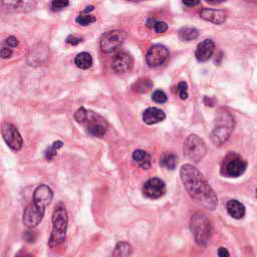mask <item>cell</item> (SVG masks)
<instances>
[{"label":"cell","mask_w":257,"mask_h":257,"mask_svg":"<svg viewBox=\"0 0 257 257\" xmlns=\"http://www.w3.org/2000/svg\"><path fill=\"white\" fill-rule=\"evenodd\" d=\"M182 183L190 198L200 207L207 210H215L218 198L204 175L193 165L185 164L180 169Z\"/></svg>","instance_id":"obj_1"},{"label":"cell","mask_w":257,"mask_h":257,"mask_svg":"<svg viewBox=\"0 0 257 257\" xmlns=\"http://www.w3.org/2000/svg\"><path fill=\"white\" fill-rule=\"evenodd\" d=\"M234 128L233 115L224 108H220L216 114L211 140L215 146H222L227 142Z\"/></svg>","instance_id":"obj_2"},{"label":"cell","mask_w":257,"mask_h":257,"mask_svg":"<svg viewBox=\"0 0 257 257\" xmlns=\"http://www.w3.org/2000/svg\"><path fill=\"white\" fill-rule=\"evenodd\" d=\"M68 215L64 206H57L52 214V231L48 240V246L54 248L65 241Z\"/></svg>","instance_id":"obj_3"},{"label":"cell","mask_w":257,"mask_h":257,"mask_svg":"<svg viewBox=\"0 0 257 257\" xmlns=\"http://www.w3.org/2000/svg\"><path fill=\"white\" fill-rule=\"evenodd\" d=\"M190 229L193 233L196 243L206 247L212 234V223L202 212H196L190 220Z\"/></svg>","instance_id":"obj_4"},{"label":"cell","mask_w":257,"mask_h":257,"mask_svg":"<svg viewBox=\"0 0 257 257\" xmlns=\"http://www.w3.org/2000/svg\"><path fill=\"white\" fill-rule=\"evenodd\" d=\"M247 169V162L238 154L230 152L222 162L221 174L229 178L240 177Z\"/></svg>","instance_id":"obj_5"},{"label":"cell","mask_w":257,"mask_h":257,"mask_svg":"<svg viewBox=\"0 0 257 257\" xmlns=\"http://www.w3.org/2000/svg\"><path fill=\"white\" fill-rule=\"evenodd\" d=\"M184 155L193 162L201 161L207 153L205 142L197 135H190L184 142L183 147Z\"/></svg>","instance_id":"obj_6"},{"label":"cell","mask_w":257,"mask_h":257,"mask_svg":"<svg viewBox=\"0 0 257 257\" xmlns=\"http://www.w3.org/2000/svg\"><path fill=\"white\" fill-rule=\"evenodd\" d=\"M123 30H110L105 32L100 38V49L103 53H111L122 45L126 38Z\"/></svg>","instance_id":"obj_7"},{"label":"cell","mask_w":257,"mask_h":257,"mask_svg":"<svg viewBox=\"0 0 257 257\" xmlns=\"http://www.w3.org/2000/svg\"><path fill=\"white\" fill-rule=\"evenodd\" d=\"M1 135L7 146L13 151H19L22 148L23 140L14 124L11 122H3L1 125Z\"/></svg>","instance_id":"obj_8"},{"label":"cell","mask_w":257,"mask_h":257,"mask_svg":"<svg viewBox=\"0 0 257 257\" xmlns=\"http://www.w3.org/2000/svg\"><path fill=\"white\" fill-rule=\"evenodd\" d=\"M84 122H87L86 132L88 135L96 138H102L105 135L107 122L96 112L87 110V115Z\"/></svg>","instance_id":"obj_9"},{"label":"cell","mask_w":257,"mask_h":257,"mask_svg":"<svg viewBox=\"0 0 257 257\" xmlns=\"http://www.w3.org/2000/svg\"><path fill=\"white\" fill-rule=\"evenodd\" d=\"M169 57V50L163 44L152 45L146 55L147 63L150 67H157L165 63Z\"/></svg>","instance_id":"obj_10"},{"label":"cell","mask_w":257,"mask_h":257,"mask_svg":"<svg viewBox=\"0 0 257 257\" xmlns=\"http://www.w3.org/2000/svg\"><path fill=\"white\" fill-rule=\"evenodd\" d=\"M166 193V184L159 178H152L148 180L143 187V194L145 197L155 200L161 198Z\"/></svg>","instance_id":"obj_11"},{"label":"cell","mask_w":257,"mask_h":257,"mask_svg":"<svg viewBox=\"0 0 257 257\" xmlns=\"http://www.w3.org/2000/svg\"><path fill=\"white\" fill-rule=\"evenodd\" d=\"M134 65V59L132 55L126 51H119L117 52L112 61H111V68L115 73L123 74L132 70Z\"/></svg>","instance_id":"obj_12"},{"label":"cell","mask_w":257,"mask_h":257,"mask_svg":"<svg viewBox=\"0 0 257 257\" xmlns=\"http://www.w3.org/2000/svg\"><path fill=\"white\" fill-rule=\"evenodd\" d=\"M52 198V190L44 184L37 186L33 192V203L44 209L51 203Z\"/></svg>","instance_id":"obj_13"},{"label":"cell","mask_w":257,"mask_h":257,"mask_svg":"<svg viewBox=\"0 0 257 257\" xmlns=\"http://www.w3.org/2000/svg\"><path fill=\"white\" fill-rule=\"evenodd\" d=\"M215 50V43L213 42L212 39H205L201 41L196 48L195 51V56L198 61L200 62H205L208 61Z\"/></svg>","instance_id":"obj_14"},{"label":"cell","mask_w":257,"mask_h":257,"mask_svg":"<svg viewBox=\"0 0 257 257\" xmlns=\"http://www.w3.org/2000/svg\"><path fill=\"white\" fill-rule=\"evenodd\" d=\"M43 216H44V213L38 211L31 204H29L24 209L22 221H23V224L28 228H33V227H36L42 221Z\"/></svg>","instance_id":"obj_15"},{"label":"cell","mask_w":257,"mask_h":257,"mask_svg":"<svg viewBox=\"0 0 257 257\" xmlns=\"http://www.w3.org/2000/svg\"><path fill=\"white\" fill-rule=\"evenodd\" d=\"M47 47L43 46L42 44H37L31 47L28 53V63L30 65H39L43 63L47 58Z\"/></svg>","instance_id":"obj_16"},{"label":"cell","mask_w":257,"mask_h":257,"mask_svg":"<svg viewBox=\"0 0 257 257\" xmlns=\"http://www.w3.org/2000/svg\"><path fill=\"white\" fill-rule=\"evenodd\" d=\"M200 16L206 21L212 22L214 24H222L226 20V13L220 9L203 8L200 11Z\"/></svg>","instance_id":"obj_17"},{"label":"cell","mask_w":257,"mask_h":257,"mask_svg":"<svg viewBox=\"0 0 257 257\" xmlns=\"http://www.w3.org/2000/svg\"><path fill=\"white\" fill-rule=\"evenodd\" d=\"M165 117V112L158 107H149L143 112V120L147 124H155L164 120Z\"/></svg>","instance_id":"obj_18"},{"label":"cell","mask_w":257,"mask_h":257,"mask_svg":"<svg viewBox=\"0 0 257 257\" xmlns=\"http://www.w3.org/2000/svg\"><path fill=\"white\" fill-rule=\"evenodd\" d=\"M2 3L15 11H29L35 5L34 0H2Z\"/></svg>","instance_id":"obj_19"},{"label":"cell","mask_w":257,"mask_h":257,"mask_svg":"<svg viewBox=\"0 0 257 257\" xmlns=\"http://www.w3.org/2000/svg\"><path fill=\"white\" fill-rule=\"evenodd\" d=\"M226 210L228 214L234 219H241L245 215V207L242 203L237 200H229L226 204Z\"/></svg>","instance_id":"obj_20"},{"label":"cell","mask_w":257,"mask_h":257,"mask_svg":"<svg viewBox=\"0 0 257 257\" xmlns=\"http://www.w3.org/2000/svg\"><path fill=\"white\" fill-rule=\"evenodd\" d=\"M133 160L134 162L142 169H149L151 167V156L143 151V150H137L133 153Z\"/></svg>","instance_id":"obj_21"},{"label":"cell","mask_w":257,"mask_h":257,"mask_svg":"<svg viewBox=\"0 0 257 257\" xmlns=\"http://www.w3.org/2000/svg\"><path fill=\"white\" fill-rule=\"evenodd\" d=\"M74 63L80 69H88L92 65V57L88 52H80L75 56Z\"/></svg>","instance_id":"obj_22"},{"label":"cell","mask_w":257,"mask_h":257,"mask_svg":"<svg viewBox=\"0 0 257 257\" xmlns=\"http://www.w3.org/2000/svg\"><path fill=\"white\" fill-rule=\"evenodd\" d=\"M177 156L172 153H166L160 160V165L168 170H174L177 167Z\"/></svg>","instance_id":"obj_23"},{"label":"cell","mask_w":257,"mask_h":257,"mask_svg":"<svg viewBox=\"0 0 257 257\" xmlns=\"http://www.w3.org/2000/svg\"><path fill=\"white\" fill-rule=\"evenodd\" d=\"M199 36V31L194 27H183L179 31V37L183 41H191Z\"/></svg>","instance_id":"obj_24"},{"label":"cell","mask_w":257,"mask_h":257,"mask_svg":"<svg viewBox=\"0 0 257 257\" xmlns=\"http://www.w3.org/2000/svg\"><path fill=\"white\" fill-rule=\"evenodd\" d=\"M132 252H133V250H132V246L128 244V243H126V242H118L117 244H116V246L114 247V250H113V252H112V255L113 256H117V257H124V256H128V255H131L132 254Z\"/></svg>","instance_id":"obj_25"},{"label":"cell","mask_w":257,"mask_h":257,"mask_svg":"<svg viewBox=\"0 0 257 257\" xmlns=\"http://www.w3.org/2000/svg\"><path fill=\"white\" fill-rule=\"evenodd\" d=\"M152 86H153V83L150 78H141L134 83L133 88L137 92L145 93V92H148L152 88Z\"/></svg>","instance_id":"obj_26"},{"label":"cell","mask_w":257,"mask_h":257,"mask_svg":"<svg viewBox=\"0 0 257 257\" xmlns=\"http://www.w3.org/2000/svg\"><path fill=\"white\" fill-rule=\"evenodd\" d=\"M63 147V143L61 141L53 142L45 151V159L47 161H51L57 154V151Z\"/></svg>","instance_id":"obj_27"},{"label":"cell","mask_w":257,"mask_h":257,"mask_svg":"<svg viewBox=\"0 0 257 257\" xmlns=\"http://www.w3.org/2000/svg\"><path fill=\"white\" fill-rule=\"evenodd\" d=\"M95 17L92 16V15H89V14H81V15H78L75 19L76 23H78L79 25L81 26H87L93 22H95Z\"/></svg>","instance_id":"obj_28"},{"label":"cell","mask_w":257,"mask_h":257,"mask_svg":"<svg viewBox=\"0 0 257 257\" xmlns=\"http://www.w3.org/2000/svg\"><path fill=\"white\" fill-rule=\"evenodd\" d=\"M152 99L155 101V102H158V103H164L167 101L168 97H167V94L161 90V89H157L153 92V95H152Z\"/></svg>","instance_id":"obj_29"},{"label":"cell","mask_w":257,"mask_h":257,"mask_svg":"<svg viewBox=\"0 0 257 257\" xmlns=\"http://www.w3.org/2000/svg\"><path fill=\"white\" fill-rule=\"evenodd\" d=\"M69 4L68 0H52L51 8L53 11H60L67 7Z\"/></svg>","instance_id":"obj_30"},{"label":"cell","mask_w":257,"mask_h":257,"mask_svg":"<svg viewBox=\"0 0 257 257\" xmlns=\"http://www.w3.org/2000/svg\"><path fill=\"white\" fill-rule=\"evenodd\" d=\"M86 115H87V110L84 107H80L78 108L75 113H74V118L77 122L79 123H84L85 119H86Z\"/></svg>","instance_id":"obj_31"},{"label":"cell","mask_w":257,"mask_h":257,"mask_svg":"<svg viewBox=\"0 0 257 257\" xmlns=\"http://www.w3.org/2000/svg\"><path fill=\"white\" fill-rule=\"evenodd\" d=\"M178 93L181 99L188 98V84L185 81H181L178 84Z\"/></svg>","instance_id":"obj_32"},{"label":"cell","mask_w":257,"mask_h":257,"mask_svg":"<svg viewBox=\"0 0 257 257\" xmlns=\"http://www.w3.org/2000/svg\"><path fill=\"white\" fill-rule=\"evenodd\" d=\"M23 238L27 243H33L37 239V233L33 230H27L24 232Z\"/></svg>","instance_id":"obj_33"},{"label":"cell","mask_w":257,"mask_h":257,"mask_svg":"<svg viewBox=\"0 0 257 257\" xmlns=\"http://www.w3.org/2000/svg\"><path fill=\"white\" fill-rule=\"evenodd\" d=\"M153 28L157 33H164L168 30V24L164 21H156Z\"/></svg>","instance_id":"obj_34"},{"label":"cell","mask_w":257,"mask_h":257,"mask_svg":"<svg viewBox=\"0 0 257 257\" xmlns=\"http://www.w3.org/2000/svg\"><path fill=\"white\" fill-rule=\"evenodd\" d=\"M4 43H5L6 46H8V47H10V48H13V47L18 46L19 41H18V39H17L16 37H14V36H9L8 38L5 39Z\"/></svg>","instance_id":"obj_35"},{"label":"cell","mask_w":257,"mask_h":257,"mask_svg":"<svg viewBox=\"0 0 257 257\" xmlns=\"http://www.w3.org/2000/svg\"><path fill=\"white\" fill-rule=\"evenodd\" d=\"M12 53H13L12 49L10 47H8V46H5V47L0 49V57L3 58V59H7V58L11 57Z\"/></svg>","instance_id":"obj_36"},{"label":"cell","mask_w":257,"mask_h":257,"mask_svg":"<svg viewBox=\"0 0 257 257\" xmlns=\"http://www.w3.org/2000/svg\"><path fill=\"white\" fill-rule=\"evenodd\" d=\"M82 40L81 37H78V36H75V35H69L67 38H66V42L70 45H77L78 43H80Z\"/></svg>","instance_id":"obj_37"},{"label":"cell","mask_w":257,"mask_h":257,"mask_svg":"<svg viewBox=\"0 0 257 257\" xmlns=\"http://www.w3.org/2000/svg\"><path fill=\"white\" fill-rule=\"evenodd\" d=\"M218 255L220 257H225V256H230V253L228 252V250L224 247H220L218 250Z\"/></svg>","instance_id":"obj_38"},{"label":"cell","mask_w":257,"mask_h":257,"mask_svg":"<svg viewBox=\"0 0 257 257\" xmlns=\"http://www.w3.org/2000/svg\"><path fill=\"white\" fill-rule=\"evenodd\" d=\"M182 1L186 6H195L200 2V0H182Z\"/></svg>","instance_id":"obj_39"},{"label":"cell","mask_w":257,"mask_h":257,"mask_svg":"<svg viewBox=\"0 0 257 257\" xmlns=\"http://www.w3.org/2000/svg\"><path fill=\"white\" fill-rule=\"evenodd\" d=\"M91 10H93V6H87L86 9L83 10V13H87V12H89V11H91Z\"/></svg>","instance_id":"obj_40"},{"label":"cell","mask_w":257,"mask_h":257,"mask_svg":"<svg viewBox=\"0 0 257 257\" xmlns=\"http://www.w3.org/2000/svg\"><path fill=\"white\" fill-rule=\"evenodd\" d=\"M128 1H134V2H140V1H144V0H128Z\"/></svg>","instance_id":"obj_41"},{"label":"cell","mask_w":257,"mask_h":257,"mask_svg":"<svg viewBox=\"0 0 257 257\" xmlns=\"http://www.w3.org/2000/svg\"><path fill=\"white\" fill-rule=\"evenodd\" d=\"M207 1H209V2H212V1H215V0H207Z\"/></svg>","instance_id":"obj_42"}]
</instances>
